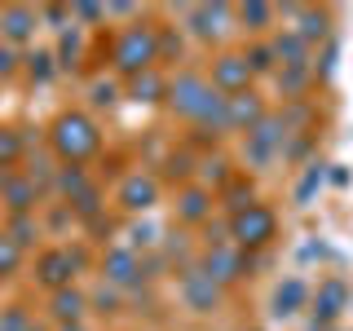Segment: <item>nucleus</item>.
Segmentation results:
<instances>
[{
    "instance_id": "f257e3e1",
    "label": "nucleus",
    "mask_w": 353,
    "mask_h": 331,
    "mask_svg": "<svg viewBox=\"0 0 353 331\" xmlns=\"http://www.w3.org/2000/svg\"><path fill=\"white\" fill-rule=\"evenodd\" d=\"M168 102H172V110L181 119L225 128V93H216L212 80H203V75H181V80H172Z\"/></svg>"
},
{
    "instance_id": "f03ea898",
    "label": "nucleus",
    "mask_w": 353,
    "mask_h": 331,
    "mask_svg": "<svg viewBox=\"0 0 353 331\" xmlns=\"http://www.w3.org/2000/svg\"><path fill=\"white\" fill-rule=\"evenodd\" d=\"M49 141H53V150H58V159H66V163L93 159L97 146H102V137H97V124L84 115V110H62V115L53 119Z\"/></svg>"
},
{
    "instance_id": "7ed1b4c3",
    "label": "nucleus",
    "mask_w": 353,
    "mask_h": 331,
    "mask_svg": "<svg viewBox=\"0 0 353 331\" xmlns=\"http://www.w3.org/2000/svg\"><path fill=\"white\" fill-rule=\"evenodd\" d=\"M154 62H159V31L141 27V22L119 31V40H115V66L119 71L141 75V71H154Z\"/></svg>"
},
{
    "instance_id": "20e7f679",
    "label": "nucleus",
    "mask_w": 353,
    "mask_h": 331,
    "mask_svg": "<svg viewBox=\"0 0 353 331\" xmlns=\"http://www.w3.org/2000/svg\"><path fill=\"white\" fill-rule=\"evenodd\" d=\"M274 234H279V217L270 212L265 203H243L234 217H230V243L234 248H265Z\"/></svg>"
},
{
    "instance_id": "39448f33",
    "label": "nucleus",
    "mask_w": 353,
    "mask_h": 331,
    "mask_svg": "<svg viewBox=\"0 0 353 331\" xmlns=\"http://www.w3.org/2000/svg\"><path fill=\"white\" fill-rule=\"evenodd\" d=\"M252 75H256V71L248 66V53H225V58L212 62V88H216V93H225V97L248 93Z\"/></svg>"
},
{
    "instance_id": "423d86ee",
    "label": "nucleus",
    "mask_w": 353,
    "mask_h": 331,
    "mask_svg": "<svg viewBox=\"0 0 353 331\" xmlns=\"http://www.w3.org/2000/svg\"><path fill=\"white\" fill-rule=\"evenodd\" d=\"M181 301L190 305L194 314H212L216 301H221V283H216L208 270H185V279H181Z\"/></svg>"
},
{
    "instance_id": "0eeeda50",
    "label": "nucleus",
    "mask_w": 353,
    "mask_h": 331,
    "mask_svg": "<svg viewBox=\"0 0 353 331\" xmlns=\"http://www.w3.org/2000/svg\"><path fill=\"white\" fill-rule=\"evenodd\" d=\"M75 265H80V261L71 257V248L44 252V257H40V283L53 287V292H62V287H71V279H75Z\"/></svg>"
},
{
    "instance_id": "6e6552de",
    "label": "nucleus",
    "mask_w": 353,
    "mask_h": 331,
    "mask_svg": "<svg viewBox=\"0 0 353 331\" xmlns=\"http://www.w3.org/2000/svg\"><path fill=\"white\" fill-rule=\"evenodd\" d=\"M265 119V106H261V97L252 93H234V97H225V128H243V132H252Z\"/></svg>"
},
{
    "instance_id": "1a4fd4ad",
    "label": "nucleus",
    "mask_w": 353,
    "mask_h": 331,
    "mask_svg": "<svg viewBox=\"0 0 353 331\" xmlns=\"http://www.w3.org/2000/svg\"><path fill=\"white\" fill-rule=\"evenodd\" d=\"M154 199H159V181L146 177V172H132V177H124V185H119V203H124L128 212H141Z\"/></svg>"
},
{
    "instance_id": "9d476101",
    "label": "nucleus",
    "mask_w": 353,
    "mask_h": 331,
    "mask_svg": "<svg viewBox=\"0 0 353 331\" xmlns=\"http://www.w3.org/2000/svg\"><path fill=\"white\" fill-rule=\"evenodd\" d=\"M102 270H106V279L119 283V287H132V283L141 279V261H137V252H132V248H110L106 261H102Z\"/></svg>"
},
{
    "instance_id": "9b49d317",
    "label": "nucleus",
    "mask_w": 353,
    "mask_h": 331,
    "mask_svg": "<svg viewBox=\"0 0 353 331\" xmlns=\"http://www.w3.org/2000/svg\"><path fill=\"white\" fill-rule=\"evenodd\" d=\"M248 270V261H243V248H234V243H221V248H212L208 252V274H212L216 283H234L239 274Z\"/></svg>"
},
{
    "instance_id": "f8f14e48",
    "label": "nucleus",
    "mask_w": 353,
    "mask_h": 331,
    "mask_svg": "<svg viewBox=\"0 0 353 331\" xmlns=\"http://www.w3.org/2000/svg\"><path fill=\"white\" fill-rule=\"evenodd\" d=\"M49 309H53V318H58L62 327H71V323H80V318H84L88 301H84V292H75V287H62V292H53Z\"/></svg>"
},
{
    "instance_id": "ddd939ff",
    "label": "nucleus",
    "mask_w": 353,
    "mask_h": 331,
    "mask_svg": "<svg viewBox=\"0 0 353 331\" xmlns=\"http://www.w3.org/2000/svg\"><path fill=\"white\" fill-rule=\"evenodd\" d=\"M168 80L163 75H154V71H141V75H132V84H128V93L137 97V102H159V97H168Z\"/></svg>"
},
{
    "instance_id": "4468645a",
    "label": "nucleus",
    "mask_w": 353,
    "mask_h": 331,
    "mask_svg": "<svg viewBox=\"0 0 353 331\" xmlns=\"http://www.w3.org/2000/svg\"><path fill=\"white\" fill-rule=\"evenodd\" d=\"M305 296H309V287L301 279H287L279 287V296H274V305H279V314H296V309L305 305Z\"/></svg>"
},
{
    "instance_id": "2eb2a0df",
    "label": "nucleus",
    "mask_w": 353,
    "mask_h": 331,
    "mask_svg": "<svg viewBox=\"0 0 353 331\" xmlns=\"http://www.w3.org/2000/svg\"><path fill=\"white\" fill-rule=\"evenodd\" d=\"M0 22H5V36H14V40H22V36H31V27H36V14L31 9H5L0 14Z\"/></svg>"
},
{
    "instance_id": "dca6fc26",
    "label": "nucleus",
    "mask_w": 353,
    "mask_h": 331,
    "mask_svg": "<svg viewBox=\"0 0 353 331\" xmlns=\"http://www.w3.org/2000/svg\"><path fill=\"white\" fill-rule=\"evenodd\" d=\"M208 199H212L208 190H185L181 194V217L185 221H203L208 212H212V203H208Z\"/></svg>"
},
{
    "instance_id": "f3484780",
    "label": "nucleus",
    "mask_w": 353,
    "mask_h": 331,
    "mask_svg": "<svg viewBox=\"0 0 353 331\" xmlns=\"http://www.w3.org/2000/svg\"><path fill=\"white\" fill-rule=\"evenodd\" d=\"M5 199H9V208H18V212L36 208V181H9L5 185Z\"/></svg>"
},
{
    "instance_id": "a211bd4d",
    "label": "nucleus",
    "mask_w": 353,
    "mask_h": 331,
    "mask_svg": "<svg viewBox=\"0 0 353 331\" xmlns=\"http://www.w3.org/2000/svg\"><path fill=\"white\" fill-rule=\"evenodd\" d=\"M18 261H22V248L5 234V230H0V274H14Z\"/></svg>"
},
{
    "instance_id": "6ab92c4d",
    "label": "nucleus",
    "mask_w": 353,
    "mask_h": 331,
    "mask_svg": "<svg viewBox=\"0 0 353 331\" xmlns=\"http://www.w3.org/2000/svg\"><path fill=\"white\" fill-rule=\"evenodd\" d=\"M22 154V137L14 128H0V163H14Z\"/></svg>"
},
{
    "instance_id": "aec40b11",
    "label": "nucleus",
    "mask_w": 353,
    "mask_h": 331,
    "mask_svg": "<svg viewBox=\"0 0 353 331\" xmlns=\"http://www.w3.org/2000/svg\"><path fill=\"white\" fill-rule=\"evenodd\" d=\"M345 301V287L340 283H331V287H323V301H318V309H323V318H331L336 314V305Z\"/></svg>"
},
{
    "instance_id": "412c9836",
    "label": "nucleus",
    "mask_w": 353,
    "mask_h": 331,
    "mask_svg": "<svg viewBox=\"0 0 353 331\" xmlns=\"http://www.w3.org/2000/svg\"><path fill=\"white\" fill-rule=\"evenodd\" d=\"M301 18H305V27L296 31L301 40H314V36H323V14H314V9H301Z\"/></svg>"
},
{
    "instance_id": "4be33fe9",
    "label": "nucleus",
    "mask_w": 353,
    "mask_h": 331,
    "mask_svg": "<svg viewBox=\"0 0 353 331\" xmlns=\"http://www.w3.org/2000/svg\"><path fill=\"white\" fill-rule=\"evenodd\" d=\"M270 14H274L270 5H243V9H239V18H243V22H256V31H265L261 22H270Z\"/></svg>"
},
{
    "instance_id": "5701e85b",
    "label": "nucleus",
    "mask_w": 353,
    "mask_h": 331,
    "mask_svg": "<svg viewBox=\"0 0 353 331\" xmlns=\"http://www.w3.org/2000/svg\"><path fill=\"white\" fill-rule=\"evenodd\" d=\"M110 93H115V88H110V84H93V102H115V97H110Z\"/></svg>"
},
{
    "instance_id": "b1692460",
    "label": "nucleus",
    "mask_w": 353,
    "mask_h": 331,
    "mask_svg": "<svg viewBox=\"0 0 353 331\" xmlns=\"http://www.w3.org/2000/svg\"><path fill=\"white\" fill-rule=\"evenodd\" d=\"M9 71H14V53L0 49V75H9Z\"/></svg>"
},
{
    "instance_id": "393cba45",
    "label": "nucleus",
    "mask_w": 353,
    "mask_h": 331,
    "mask_svg": "<svg viewBox=\"0 0 353 331\" xmlns=\"http://www.w3.org/2000/svg\"><path fill=\"white\" fill-rule=\"evenodd\" d=\"M58 331H88L84 323H71V327H58Z\"/></svg>"
}]
</instances>
